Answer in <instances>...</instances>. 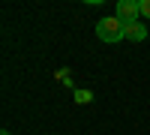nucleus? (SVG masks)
I'll return each mask as SVG.
<instances>
[{
	"instance_id": "obj_1",
	"label": "nucleus",
	"mask_w": 150,
	"mask_h": 135,
	"mask_svg": "<svg viewBox=\"0 0 150 135\" xmlns=\"http://www.w3.org/2000/svg\"><path fill=\"white\" fill-rule=\"evenodd\" d=\"M123 30H126V24H123L117 15H108V18H102V21L96 24V36L102 42H120V39H126Z\"/></svg>"
},
{
	"instance_id": "obj_2",
	"label": "nucleus",
	"mask_w": 150,
	"mask_h": 135,
	"mask_svg": "<svg viewBox=\"0 0 150 135\" xmlns=\"http://www.w3.org/2000/svg\"><path fill=\"white\" fill-rule=\"evenodd\" d=\"M114 15L123 21V24H129V21H138L141 15V6H138V0H120L117 9H114Z\"/></svg>"
},
{
	"instance_id": "obj_3",
	"label": "nucleus",
	"mask_w": 150,
	"mask_h": 135,
	"mask_svg": "<svg viewBox=\"0 0 150 135\" xmlns=\"http://www.w3.org/2000/svg\"><path fill=\"white\" fill-rule=\"evenodd\" d=\"M123 36L132 39V42H141V39H147V27H144V24H138V21H129L126 30H123Z\"/></svg>"
},
{
	"instance_id": "obj_4",
	"label": "nucleus",
	"mask_w": 150,
	"mask_h": 135,
	"mask_svg": "<svg viewBox=\"0 0 150 135\" xmlns=\"http://www.w3.org/2000/svg\"><path fill=\"white\" fill-rule=\"evenodd\" d=\"M75 99H78V102H90L93 93H87V90H75Z\"/></svg>"
},
{
	"instance_id": "obj_5",
	"label": "nucleus",
	"mask_w": 150,
	"mask_h": 135,
	"mask_svg": "<svg viewBox=\"0 0 150 135\" xmlns=\"http://www.w3.org/2000/svg\"><path fill=\"white\" fill-rule=\"evenodd\" d=\"M138 6H141V15L150 18V0H138Z\"/></svg>"
},
{
	"instance_id": "obj_6",
	"label": "nucleus",
	"mask_w": 150,
	"mask_h": 135,
	"mask_svg": "<svg viewBox=\"0 0 150 135\" xmlns=\"http://www.w3.org/2000/svg\"><path fill=\"white\" fill-rule=\"evenodd\" d=\"M0 135H12V132H6V129H3V132H0Z\"/></svg>"
}]
</instances>
